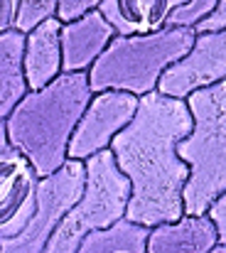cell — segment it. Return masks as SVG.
<instances>
[{
  "mask_svg": "<svg viewBox=\"0 0 226 253\" xmlns=\"http://www.w3.org/2000/svg\"><path fill=\"white\" fill-rule=\"evenodd\" d=\"M138 101H140L138 96L126 93V91L93 93L84 116L76 123L67 158L86 163L89 158L108 150L113 138L133 121L138 111Z\"/></svg>",
  "mask_w": 226,
  "mask_h": 253,
  "instance_id": "7",
  "label": "cell"
},
{
  "mask_svg": "<svg viewBox=\"0 0 226 253\" xmlns=\"http://www.w3.org/2000/svg\"><path fill=\"white\" fill-rule=\"evenodd\" d=\"M91 96L86 72L62 74L40 91H27L5 118L10 148L27 158L37 177H49L69 160V140Z\"/></svg>",
  "mask_w": 226,
  "mask_h": 253,
  "instance_id": "2",
  "label": "cell"
},
{
  "mask_svg": "<svg viewBox=\"0 0 226 253\" xmlns=\"http://www.w3.org/2000/svg\"><path fill=\"white\" fill-rule=\"evenodd\" d=\"M98 7H101V0H57V15L54 17L62 25H67V22H74L79 17L98 10Z\"/></svg>",
  "mask_w": 226,
  "mask_h": 253,
  "instance_id": "18",
  "label": "cell"
},
{
  "mask_svg": "<svg viewBox=\"0 0 226 253\" xmlns=\"http://www.w3.org/2000/svg\"><path fill=\"white\" fill-rule=\"evenodd\" d=\"M148 234L150 229L121 219L103 231L89 234L76 253H148Z\"/></svg>",
  "mask_w": 226,
  "mask_h": 253,
  "instance_id": "15",
  "label": "cell"
},
{
  "mask_svg": "<svg viewBox=\"0 0 226 253\" xmlns=\"http://www.w3.org/2000/svg\"><path fill=\"white\" fill-rule=\"evenodd\" d=\"M17 10H20V0H0V35L15 30Z\"/></svg>",
  "mask_w": 226,
  "mask_h": 253,
  "instance_id": "21",
  "label": "cell"
},
{
  "mask_svg": "<svg viewBox=\"0 0 226 253\" xmlns=\"http://www.w3.org/2000/svg\"><path fill=\"white\" fill-rule=\"evenodd\" d=\"M192 130L187 101L152 91L140 96L133 121L113 138L111 153L131 182L126 219L152 229L184 216V184L189 168L177 145Z\"/></svg>",
  "mask_w": 226,
  "mask_h": 253,
  "instance_id": "1",
  "label": "cell"
},
{
  "mask_svg": "<svg viewBox=\"0 0 226 253\" xmlns=\"http://www.w3.org/2000/svg\"><path fill=\"white\" fill-rule=\"evenodd\" d=\"M40 177L15 148L0 153V241L17 236L37 204Z\"/></svg>",
  "mask_w": 226,
  "mask_h": 253,
  "instance_id": "9",
  "label": "cell"
},
{
  "mask_svg": "<svg viewBox=\"0 0 226 253\" xmlns=\"http://www.w3.org/2000/svg\"><path fill=\"white\" fill-rule=\"evenodd\" d=\"M22 59H25V35L17 30L2 32L0 35V121H5L30 91Z\"/></svg>",
  "mask_w": 226,
  "mask_h": 253,
  "instance_id": "14",
  "label": "cell"
},
{
  "mask_svg": "<svg viewBox=\"0 0 226 253\" xmlns=\"http://www.w3.org/2000/svg\"><path fill=\"white\" fill-rule=\"evenodd\" d=\"M194 37L197 32L192 27H165L133 37L116 35L106 52L86 72L89 86L93 93L126 91L138 98L148 96L157 91L165 69L189 52Z\"/></svg>",
  "mask_w": 226,
  "mask_h": 253,
  "instance_id": "4",
  "label": "cell"
},
{
  "mask_svg": "<svg viewBox=\"0 0 226 253\" xmlns=\"http://www.w3.org/2000/svg\"><path fill=\"white\" fill-rule=\"evenodd\" d=\"M54 15H57V0H20L15 30L27 35L30 30H35L37 25H42Z\"/></svg>",
  "mask_w": 226,
  "mask_h": 253,
  "instance_id": "16",
  "label": "cell"
},
{
  "mask_svg": "<svg viewBox=\"0 0 226 253\" xmlns=\"http://www.w3.org/2000/svg\"><path fill=\"white\" fill-rule=\"evenodd\" d=\"M25 79L30 91H40L62 77V22L45 20L25 35Z\"/></svg>",
  "mask_w": 226,
  "mask_h": 253,
  "instance_id": "11",
  "label": "cell"
},
{
  "mask_svg": "<svg viewBox=\"0 0 226 253\" xmlns=\"http://www.w3.org/2000/svg\"><path fill=\"white\" fill-rule=\"evenodd\" d=\"M217 30H226V0H219L214 12L194 27V32H217Z\"/></svg>",
  "mask_w": 226,
  "mask_h": 253,
  "instance_id": "20",
  "label": "cell"
},
{
  "mask_svg": "<svg viewBox=\"0 0 226 253\" xmlns=\"http://www.w3.org/2000/svg\"><path fill=\"white\" fill-rule=\"evenodd\" d=\"M86 168L81 160H67L49 177H40L37 184V204L25 224V229L0 241V253H45L52 234L84 194Z\"/></svg>",
  "mask_w": 226,
  "mask_h": 253,
  "instance_id": "6",
  "label": "cell"
},
{
  "mask_svg": "<svg viewBox=\"0 0 226 253\" xmlns=\"http://www.w3.org/2000/svg\"><path fill=\"white\" fill-rule=\"evenodd\" d=\"M184 101L192 130L177 145V155L189 168L182 199L187 216H202L226 192V79Z\"/></svg>",
  "mask_w": 226,
  "mask_h": 253,
  "instance_id": "3",
  "label": "cell"
},
{
  "mask_svg": "<svg viewBox=\"0 0 226 253\" xmlns=\"http://www.w3.org/2000/svg\"><path fill=\"white\" fill-rule=\"evenodd\" d=\"M209 253H226V246H222V244H217V246H214V249H212Z\"/></svg>",
  "mask_w": 226,
  "mask_h": 253,
  "instance_id": "23",
  "label": "cell"
},
{
  "mask_svg": "<svg viewBox=\"0 0 226 253\" xmlns=\"http://www.w3.org/2000/svg\"><path fill=\"white\" fill-rule=\"evenodd\" d=\"M84 168H86L84 194L52 234L45 253H76V249L89 234L103 231L116 221L126 219L131 182L118 169L113 153L103 150L89 158Z\"/></svg>",
  "mask_w": 226,
  "mask_h": 253,
  "instance_id": "5",
  "label": "cell"
},
{
  "mask_svg": "<svg viewBox=\"0 0 226 253\" xmlns=\"http://www.w3.org/2000/svg\"><path fill=\"white\" fill-rule=\"evenodd\" d=\"M113 37L116 30L106 22V17L98 10L62 25V72H89L96 64V59L106 52Z\"/></svg>",
  "mask_w": 226,
  "mask_h": 253,
  "instance_id": "10",
  "label": "cell"
},
{
  "mask_svg": "<svg viewBox=\"0 0 226 253\" xmlns=\"http://www.w3.org/2000/svg\"><path fill=\"white\" fill-rule=\"evenodd\" d=\"M217 5H219V0H189L187 5L177 7L170 15L167 27H192L194 30L202 20H207L214 12Z\"/></svg>",
  "mask_w": 226,
  "mask_h": 253,
  "instance_id": "17",
  "label": "cell"
},
{
  "mask_svg": "<svg viewBox=\"0 0 226 253\" xmlns=\"http://www.w3.org/2000/svg\"><path fill=\"white\" fill-rule=\"evenodd\" d=\"M207 216L214 221V226H217V236H219V244L226 246V192L209 207V211H207Z\"/></svg>",
  "mask_w": 226,
  "mask_h": 253,
  "instance_id": "19",
  "label": "cell"
},
{
  "mask_svg": "<svg viewBox=\"0 0 226 253\" xmlns=\"http://www.w3.org/2000/svg\"><path fill=\"white\" fill-rule=\"evenodd\" d=\"M217 244V226L207 214H184L172 224L152 226L148 234V253H209Z\"/></svg>",
  "mask_w": 226,
  "mask_h": 253,
  "instance_id": "13",
  "label": "cell"
},
{
  "mask_svg": "<svg viewBox=\"0 0 226 253\" xmlns=\"http://www.w3.org/2000/svg\"><path fill=\"white\" fill-rule=\"evenodd\" d=\"M226 79V30L197 32L189 52L165 69L157 91L170 98L184 101L199 88Z\"/></svg>",
  "mask_w": 226,
  "mask_h": 253,
  "instance_id": "8",
  "label": "cell"
},
{
  "mask_svg": "<svg viewBox=\"0 0 226 253\" xmlns=\"http://www.w3.org/2000/svg\"><path fill=\"white\" fill-rule=\"evenodd\" d=\"M189 0H101L98 12L121 37L150 35L167 27L170 15Z\"/></svg>",
  "mask_w": 226,
  "mask_h": 253,
  "instance_id": "12",
  "label": "cell"
},
{
  "mask_svg": "<svg viewBox=\"0 0 226 253\" xmlns=\"http://www.w3.org/2000/svg\"><path fill=\"white\" fill-rule=\"evenodd\" d=\"M10 143H7V130H5V121H0V153L7 150Z\"/></svg>",
  "mask_w": 226,
  "mask_h": 253,
  "instance_id": "22",
  "label": "cell"
}]
</instances>
